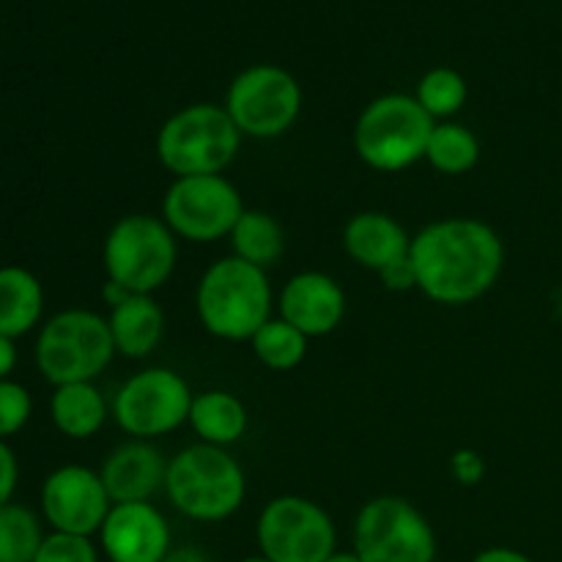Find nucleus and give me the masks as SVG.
<instances>
[{"label":"nucleus","instance_id":"f257e3e1","mask_svg":"<svg viewBox=\"0 0 562 562\" xmlns=\"http://www.w3.org/2000/svg\"><path fill=\"white\" fill-rule=\"evenodd\" d=\"M409 261L417 289L437 305H470L497 285L505 245L475 217H445L412 236Z\"/></svg>","mask_w":562,"mask_h":562},{"label":"nucleus","instance_id":"f03ea898","mask_svg":"<svg viewBox=\"0 0 562 562\" xmlns=\"http://www.w3.org/2000/svg\"><path fill=\"white\" fill-rule=\"evenodd\" d=\"M272 305L267 272L236 256L214 261L195 291L198 318L220 340H252L272 318Z\"/></svg>","mask_w":562,"mask_h":562},{"label":"nucleus","instance_id":"7ed1b4c3","mask_svg":"<svg viewBox=\"0 0 562 562\" xmlns=\"http://www.w3.org/2000/svg\"><path fill=\"white\" fill-rule=\"evenodd\" d=\"M165 492L187 519L223 521L245 503V470L225 448L198 442L168 461Z\"/></svg>","mask_w":562,"mask_h":562},{"label":"nucleus","instance_id":"20e7f679","mask_svg":"<svg viewBox=\"0 0 562 562\" xmlns=\"http://www.w3.org/2000/svg\"><path fill=\"white\" fill-rule=\"evenodd\" d=\"M241 132L228 110L212 102L176 110L157 132V157L165 170L184 176H217L236 159Z\"/></svg>","mask_w":562,"mask_h":562},{"label":"nucleus","instance_id":"39448f33","mask_svg":"<svg viewBox=\"0 0 562 562\" xmlns=\"http://www.w3.org/2000/svg\"><path fill=\"white\" fill-rule=\"evenodd\" d=\"M36 368L53 387L93 382L115 357L108 318L86 307H69L42 324L36 338Z\"/></svg>","mask_w":562,"mask_h":562},{"label":"nucleus","instance_id":"423d86ee","mask_svg":"<svg viewBox=\"0 0 562 562\" xmlns=\"http://www.w3.org/2000/svg\"><path fill=\"white\" fill-rule=\"evenodd\" d=\"M437 121L409 93H384L366 104L355 124V151L368 168L398 173L426 159Z\"/></svg>","mask_w":562,"mask_h":562},{"label":"nucleus","instance_id":"0eeeda50","mask_svg":"<svg viewBox=\"0 0 562 562\" xmlns=\"http://www.w3.org/2000/svg\"><path fill=\"white\" fill-rule=\"evenodd\" d=\"M179 258L176 234L162 217L126 214L104 236V272L126 294H154L170 280Z\"/></svg>","mask_w":562,"mask_h":562},{"label":"nucleus","instance_id":"6e6552de","mask_svg":"<svg viewBox=\"0 0 562 562\" xmlns=\"http://www.w3.org/2000/svg\"><path fill=\"white\" fill-rule=\"evenodd\" d=\"M355 554L362 562H437V532L415 503L382 494L357 514Z\"/></svg>","mask_w":562,"mask_h":562},{"label":"nucleus","instance_id":"1a4fd4ad","mask_svg":"<svg viewBox=\"0 0 562 562\" xmlns=\"http://www.w3.org/2000/svg\"><path fill=\"white\" fill-rule=\"evenodd\" d=\"M223 108L241 137L272 140L285 135L300 119L302 88L283 66L256 64L234 77Z\"/></svg>","mask_w":562,"mask_h":562},{"label":"nucleus","instance_id":"9d476101","mask_svg":"<svg viewBox=\"0 0 562 562\" xmlns=\"http://www.w3.org/2000/svg\"><path fill=\"white\" fill-rule=\"evenodd\" d=\"M256 538L269 562H324L338 552L333 516L300 494L269 499L258 516Z\"/></svg>","mask_w":562,"mask_h":562},{"label":"nucleus","instance_id":"9b49d317","mask_svg":"<svg viewBox=\"0 0 562 562\" xmlns=\"http://www.w3.org/2000/svg\"><path fill=\"white\" fill-rule=\"evenodd\" d=\"M192 398L195 393L181 373L170 368H146L121 384L110 415L132 439L151 442L190 420Z\"/></svg>","mask_w":562,"mask_h":562},{"label":"nucleus","instance_id":"f8f14e48","mask_svg":"<svg viewBox=\"0 0 562 562\" xmlns=\"http://www.w3.org/2000/svg\"><path fill=\"white\" fill-rule=\"evenodd\" d=\"M245 214L239 190L217 176H184L173 179L162 198V220L179 239L209 245L231 236Z\"/></svg>","mask_w":562,"mask_h":562},{"label":"nucleus","instance_id":"ddd939ff","mask_svg":"<svg viewBox=\"0 0 562 562\" xmlns=\"http://www.w3.org/2000/svg\"><path fill=\"white\" fill-rule=\"evenodd\" d=\"M113 499L97 470L66 464L49 472L42 483V516L53 532L91 538L99 536Z\"/></svg>","mask_w":562,"mask_h":562},{"label":"nucleus","instance_id":"4468645a","mask_svg":"<svg viewBox=\"0 0 562 562\" xmlns=\"http://www.w3.org/2000/svg\"><path fill=\"white\" fill-rule=\"evenodd\" d=\"M99 543L110 562H162L173 549V536L151 503H119L99 530Z\"/></svg>","mask_w":562,"mask_h":562},{"label":"nucleus","instance_id":"2eb2a0df","mask_svg":"<svg viewBox=\"0 0 562 562\" xmlns=\"http://www.w3.org/2000/svg\"><path fill=\"white\" fill-rule=\"evenodd\" d=\"M280 318L300 329L305 338L335 333L346 316V294L327 272H300L280 291Z\"/></svg>","mask_w":562,"mask_h":562},{"label":"nucleus","instance_id":"dca6fc26","mask_svg":"<svg viewBox=\"0 0 562 562\" xmlns=\"http://www.w3.org/2000/svg\"><path fill=\"white\" fill-rule=\"evenodd\" d=\"M165 475H168V459L146 439H130L119 445L99 467V477L113 505L148 503L159 488H165Z\"/></svg>","mask_w":562,"mask_h":562},{"label":"nucleus","instance_id":"f3484780","mask_svg":"<svg viewBox=\"0 0 562 562\" xmlns=\"http://www.w3.org/2000/svg\"><path fill=\"white\" fill-rule=\"evenodd\" d=\"M409 247L412 236L393 214L360 212L344 228V250L351 261L376 274L409 258Z\"/></svg>","mask_w":562,"mask_h":562},{"label":"nucleus","instance_id":"a211bd4d","mask_svg":"<svg viewBox=\"0 0 562 562\" xmlns=\"http://www.w3.org/2000/svg\"><path fill=\"white\" fill-rule=\"evenodd\" d=\"M108 324L115 355L143 360L162 340L165 313L151 294H126L119 305H113Z\"/></svg>","mask_w":562,"mask_h":562},{"label":"nucleus","instance_id":"6ab92c4d","mask_svg":"<svg viewBox=\"0 0 562 562\" xmlns=\"http://www.w3.org/2000/svg\"><path fill=\"white\" fill-rule=\"evenodd\" d=\"M108 415V401L93 382L60 384L49 398V420L69 439H91L102 431Z\"/></svg>","mask_w":562,"mask_h":562},{"label":"nucleus","instance_id":"aec40b11","mask_svg":"<svg viewBox=\"0 0 562 562\" xmlns=\"http://www.w3.org/2000/svg\"><path fill=\"white\" fill-rule=\"evenodd\" d=\"M42 313V280L25 267H0V335L22 338L38 327Z\"/></svg>","mask_w":562,"mask_h":562},{"label":"nucleus","instance_id":"412c9836","mask_svg":"<svg viewBox=\"0 0 562 562\" xmlns=\"http://www.w3.org/2000/svg\"><path fill=\"white\" fill-rule=\"evenodd\" d=\"M192 431L201 437L203 445L228 448L239 442L247 431V409L228 390H206L192 398L190 420Z\"/></svg>","mask_w":562,"mask_h":562},{"label":"nucleus","instance_id":"4be33fe9","mask_svg":"<svg viewBox=\"0 0 562 562\" xmlns=\"http://www.w3.org/2000/svg\"><path fill=\"white\" fill-rule=\"evenodd\" d=\"M228 239L236 258L263 269V272L269 267H274L280 261V256L285 252L283 225L278 223V217H272L269 212H261V209H245V214L234 225Z\"/></svg>","mask_w":562,"mask_h":562},{"label":"nucleus","instance_id":"5701e85b","mask_svg":"<svg viewBox=\"0 0 562 562\" xmlns=\"http://www.w3.org/2000/svg\"><path fill=\"white\" fill-rule=\"evenodd\" d=\"M426 159L445 176L470 173L481 159V140L475 132L456 121H439L426 146Z\"/></svg>","mask_w":562,"mask_h":562},{"label":"nucleus","instance_id":"b1692460","mask_svg":"<svg viewBox=\"0 0 562 562\" xmlns=\"http://www.w3.org/2000/svg\"><path fill=\"white\" fill-rule=\"evenodd\" d=\"M305 335L291 327L285 318H269L256 335H252V355L269 371H294L307 355Z\"/></svg>","mask_w":562,"mask_h":562},{"label":"nucleus","instance_id":"393cba45","mask_svg":"<svg viewBox=\"0 0 562 562\" xmlns=\"http://www.w3.org/2000/svg\"><path fill=\"white\" fill-rule=\"evenodd\" d=\"M42 541V521L31 508L20 503L0 508V562H33Z\"/></svg>","mask_w":562,"mask_h":562},{"label":"nucleus","instance_id":"a878e982","mask_svg":"<svg viewBox=\"0 0 562 562\" xmlns=\"http://www.w3.org/2000/svg\"><path fill=\"white\" fill-rule=\"evenodd\" d=\"M467 80L450 66L426 71L417 82L415 99L434 121H450L467 104Z\"/></svg>","mask_w":562,"mask_h":562},{"label":"nucleus","instance_id":"bb28decb","mask_svg":"<svg viewBox=\"0 0 562 562\" xmlns=\"http://www.w3.org/2000/svg\"><path fill=\"white\" fill-rule=\"evenodd\" d=\"M33 415V398L20 382H0V439H9L27 426Z\"/></svg>","mask_w":562,"mask_h":562},{"label":"nucleus","instance_id":"cd10ccee","mask_svg":"<svg viewBox=\"0 0 562 562\" xmlns=\"http://www.w3.org/2000/svg\"><path fill=\"white\" fill-rule=\"evenodd\" d=\"M33 562H99V554L91 538L49 532V536H44Z\"/></svg>","mask_w":562,"mask_h":562},{"label":"nucleus","instance_id":"c85d7f7f","mask_svg":"<svg viewBox=\"0 0 562 562\" xmlns=\"http://www.w3.org/2000/svg\"><path fill=\"white\" fill-rule=\"evenodd\" d=\"M16 483H20V461H16L11 445L0 439V508L11 503Z\"/></svg>","mask_w":562,"mask_h":562},{"label":"nucleus","instance_id":"c756f323","mask_svg":"<svg viewBox=\"0 0 562 562\" xmlns=\"http://www.w3.org/2000/svg\"><path fill=\"white\" fill-rule=\"evenodd\" d=\"M379 278H382L384 289H390V291H412V289H417L415 269H412L409 258H404V261L393 263V267H387V269H382V272H379Z\"/></svg>","mask_w":562,"mask_h":562},{"label":"nucleus","instance_id":"7c9ffc66","mask_svg":"<svg viewBox=\"0 0 562 562\" xmlns=\"http://www.w3.org/2000/svg\"><path fill=\"white\" fill-rule=\"evenodd\" d=\"M453 472L461 483L472 486L483 477V459L472 450H461V453L453 456Z\"/></svg>","mask_w":562,"mask_h":562},{"label":"nucleus","instance_id":"2f4dec72","mask_svg":"<svg viewBox=\"0 0 562 562\" xmlns=\"http://www.w3.org/2000/svg\"><path fill=\"white\" fill-rule=\"evenodd\" d=\"M470 562H532L525 552L510 547H488L483 552H477Z\"/></svg>","mask_w":562,"mask_h":562},{"label":"nucleus","instance_id":"473e14b6","mask_svg":"<svg viewBox=\"0 0 562 562\" xmlns=\"http://www.w3.org/2000/svg\"><path fill=\"white\" fill-rule=\"evenodd\" d=\"M16 360H20V355H16V340L9 338V335H0V382L11 379Z\"/></svg>","mask_w":562,"mask_h":562},{"label":"nucleus","instance_id":"72a5a7b5","mask_svg":"<svg viewBox=\"0 0 562 562\" xmlns=\"http://www.w3.org/2000/svg\"><path fill=\"white\" fill-rule=\"evenodd\" d=\"M162 562H212L209 560V554L203 552L201 547H192V543H187V547H173L168 552V558Z\"/></svg>","mask_w":562,"mask_h":562},{"label":"nucleus","instance_id":"f704fd0d","mask_svg":"<svg viewBox=\"0 0 562 562\" xmlns=\"http://www.w3.org/2000/svg\"><path fill=\"white\" fill-rule=\"evenodd\" d=\"M324 562H362V560L357 558L355 549H351V552H335V554H329V558L324 560Z\"/></svg>","mask_w":562,"mask_h":562},{"label":"nucleus","instance_id":"c9c22d12","mask_svg":"<svg viewBox=\"0 0 562 562\" xmlns=\"http://www.w3.org/2000/svg\"><path fill=\"white\" fill-rule=\"evenodd\" d=\"M239 562H269V560L263 558V554H252V558H245V560H239Z\"/></svg>","mask_w":562,"mask_h":562}]
</instances>
